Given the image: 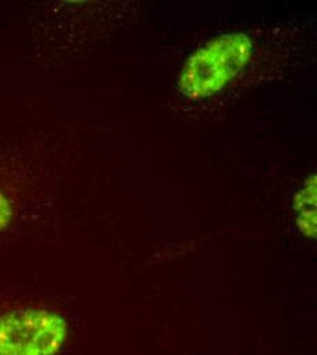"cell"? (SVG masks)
Masks as SVG:
<instances>
[{
    "label": "cell",
    "mask_w": 317,
    "mask_h": 355,
    "mask_svg": "<svg viewBox=\"0 0 317 355\" xmlns=\"http://www.w3.org/2000/svg\"><path fill=\"white\" fill-rule=\"evenodd\" d=\"M253 43L245 33L222 35L197 48L185 62L178 81L190 100L207 98L227 87L249 63Z\"/></svg>",
    "instance_id": "cell-1"
},
{
    "label": "cell",
    "mask_w": 317,
    "mask_h": 355,
    "mask_svg": "<svg viewBox=\"0 0 317 355\" xmlns=\"http://www.w3.org/2000/svg\"><path fill=\"white\" fill-rule=\"evenodd\" d=\"M69 339V322L58 311L24 308L0 313V355H58Z\"/></svg>",
    "instance_id": "cell-2"
},
{
    "label": "cell",
    "mask_w": 317,
    "mask_h": 355,
    "mask_svg": "<svg viewBox=\"0 0 317 355\" xmlns=\"http://www.w3.org/2000/svg\"><path fill=\"white\" fill-rule=\"evenodd\" d=\"M316 205L317 177L312 174L305 179L293 202L297 227L308 238H316Z\"/></svg>",
    "instance_id": "cell-3"
},
{
    "label": "cell",
    "mask_w": 317,
    "mask_h": 355,
    "mask_svg": "<svg viewBox=\"0 0 317 355\" xmlns=\"http://www.w3.org/2000/svg\"><path fill=\"white\" fill-rule=\"evenodd\" d=\"M14 218V209L8 198L0 193V232L7 230Z\"/></svg>",
    "instance_id": "cell-4"
}]
</instances>
